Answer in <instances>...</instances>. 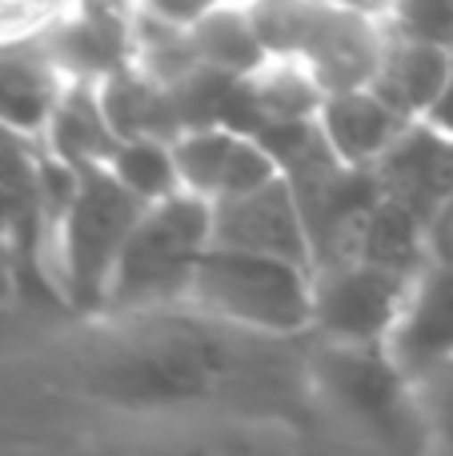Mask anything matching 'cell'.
<instances>
[{"label":"cell","instance_id":"9c48e42d","mask_svg":"<svg viewBox=\"0 0 453 456\" xmlns=\"http://www.w3.org/2000/svg\"><path fill=\"white\" fill-rule=\"evenodd\" d=\"M385 348L409 380L453 356V260L425 256L409 281L406 305L385 337Z\"/></svg>","mask_w":453,"mask_h":456},{"label":"cell","instance_id":"44dd1931","mask_svg":"<svg viewBox=\"0 0 453 456\" xmlns=\"http://www.w3.org/2000/svg\"><path fill=\"white\" fill-rule=\"evenodd\" d=\"M382 24L393 37L425 40L453 53V0H390Z\"/></svg>","mask_w":453,"mask_h":456},{"label":"cell","instance_id":"ffe728a7","mask_svg":"<svg viewBox=\"0 0 453 456\" xmlns=\"http://www.w3.org/2000/svg\"><path fill=\"white\" fill-rule=\"evenodd\" d=\"M409 393H414L417 428H422L438 449L453 452V356L430 364L425 372H417V377L409 380Z\"/></svg>","mask_w":453,"mask_h":456},{"label":"cell","instance_id":"7402d4cb","mask_svg":"<svg viewBox=\"0 0 453 456\" xmlns=\"http://www.w3.org/2000/svg\"><path fill=\"white\" fill-rule=\"evenodd\" d=\"M0 184L40 200V149L37 141L0 125Z\"/></svg>","mask_w":453,"mask_h":456},{"label":"cell","instance_id":"5b68a950","mask_svg":"<svg viewBox=\"0 0 453 456\" xmlns=\"http://www.w3.org/2000/svg\"><path fill=\"white\" fill-rule=\"evenodd\" d=\"M414 273L374 265L361 256L329 260L313 268V321L321 340L342 345H385Z\"/></svg>","mask_w":453,"mask_h":456},{"label":"cell","instance_id":"ba28073f","mask_svg":"<svg viewBox=\"0 0 453 456\" xmlns=\"http://www.w3.org/2000/svg\"><path fill=\"white\" fill-rule=\"evenodd\" d=\"M213 244L269 252V256H285V260H297V265L313 268L309 228H305L293 184L281 173L249 192L217 200L213 205Z\"/></svg>","mask_w":453,"mask_h":456},{"label":"cell","instance_id":"cb8c5ba5","mask_svg":"<svg viewBox=\"0 0 453 456\" xmlns=\"http://www.w3.org/2000/svg\"><path fill=\"white\" fill-rule=\"evenodd\" d=\"M422 120H425V125H433V128H441L446 136H453V61H449L446 80H441L438 96H433V104L425 109Z\"/></svg>","mask_w":453,"mask_h":456},{"label":"cell","instance_id":"277c9868","mask_svg":"<svg viewBox=\"0 0 453 456\" xmlns=\"http://www.w3.org/2000/svg\"><path fill=\"white\" fill-rule=\"evenodd\" d=\"M144 205L149 200H141L128 184H120L109 165L77 168V189L53 221L61 292L77 313L104 308L117 256Z\"/></svg>","mask_w":453,"mask_h":456},{"label":"cell","instance_id":"6da1fadb","mask_svg":"<svg viewBox=\"0 0 453 456\" xmlns=\"http://www.w3.org/2000/svg\"><path fill=\"white\" fill-rule=\"evenodd\" d=\"M213 244V205L193 192L149 200L112 268L101 313H149L189 297L197 260Z\"/></svg>","mask_w":453,"mask_h":456},{"label":"cell","instance_id":"ac0fdd59","mask_svg":"<svg viewBox=\"0 0 453 456\" xmlns=\"http://www.w3.org/2000/svg\"><path fill=\"white\" fill-rule=\"evenodd\" d=\"M109 168L117 173V181L128 184L141 200H161V197L181 192L173 144L157 141V136H125V141L112 149Z\"/></svg>","mask_w":453,"mask_h":456},{"label":"cell","instance_id":"2e32d148","mask_svg":"<svg viewBox=\"0 0 453 456\" xmlns=\"http://www.w3.org/2000/svg\"><path fill=\"white\" fill-rule=\"evenodd\" d=\"M185 48H189L193 64H213V69H229V72H253L269 56L253 28L245 0L241 4L221 0L205 16L185 24Z\"/></svg>","mask_w":453,"mask_h":456},{"label":"cell","instance_id":"9a60e30c","mask_svg":"<svg viewBox=\"0 0 453 456\" xmlns=\"http://www.w3.org/2000/svg\"><path fill=\"white\" fill-rule=\"evenodd\" d=\"M40 48L53 56V64L69 80H93V85H101L109 72L125 69V61H128V32L120 28L112 16L85 12V16L64 20Z\"/></svg>","mask_w":453,"mask_h":456},{"label":"cell","instance_id":"4fadbf2b","mask_svg":"<svg viewBox=\"0 0 453 456\" xmlns=\"http://www.w3.org/2000/svg\"><path fill=\"white\" fill-rule=\"evenodd\" d=\"M449 61H453L449 48L385 32L382 61H377V72H374V80H369V88H374L385 104H393L406 120H422L425 109L433 104V96H438L441 80H446Z\"/></svg>","mask_w":453,"mask_h":456},{"label":"cell","instance_id":"603a6c76","mask_svg":"<svg viewBox=\"0 0 453 456\" xmlns=\"http://www.w3.org/2000/svg\"><path fill=\"white\" fill-rule=\"evenodd\" d=\"M144 12L152 16V20H165V24H193L197 16H205L213 4H221V0H141Z\"/></svg>","mask_w":453,"mask_h":456},{"label":"cell","instance_id":"52a82bcc","mask_svg":"<svg viewBox=\"0 0 453 456\" xmlns=\"http://www.w3.org/2000/svg\"><path fill=\"white\" fill-rule=\"evenodd\" d=\"M169 144H173L181 189L209 200V205H217L225 197H237V192H249L281 173L277 160L269 157V149L253 133H237V128H225V125L185 128Z\"/></svg>","mask_w":453,"mask_h":456},{"label":"cell","instance_id":"8fae6325","mask_svg":"<svg viewBox=\"0 0 453 456\" xmlns=\"http://www.w3.org/2000/svg\"><path fill=\"white\" fill-rule=\"evenodd\" d=\"M64 77L40 45L0 40V125L40 141L64 96Z\"/></svg>","mask_w":453,"mask_h":456},{"label":"cell","instance_id":"d4e9b609","mask_svg":"<svg viewBox=\"0 0 453 456\" xmlns=\"http://www.w3.org/2000/svg\"><path fill=\"white\" fill-rule=\"evenodd\" d=\"M325 4H337V8H353V12H369V16H382L390 0H325Z\"/></svg>","mask_w":453,"mask_h":456},{"label":"cell","instance_id":"3957f363","mask_svg":"<svg viewBox=\"0 0 453 456\" xmlns=\"http://www.w3.org/2000/svg\"><path fill=\"white\" fill-rule=\"evenodd\" d=\"M269 56H293L325 93L369 85L385 48L382 16L325 0H245Z\"/></svg>","mask_w":453,"mask_h":456},{"label":"cell","instance_id":"30bf717a","mask_svg":"<svg viewBox=\"0 0 453 456\" xmlns=\"http://www.w3.org/2000/svg\"><path fill=\"white\" fill-rule=\"evenodd\" d=\"M385 197L414 208L430 228L433 213L453 197V136L425 120H409L401 136L374 160Z\"/></svg>","mask_w":453,"mask_h":456},{"label":"cell","instance_id":"7c38bea8","mask_svg":"<svg viewBox=\"0 0 453 456\" xmlns=\"http://www.w3.org/2000/svg\"><path fill=\"white\" fill-rule=\"evenodd\" d=\"M317 125L325 133L329 149L345 165H374L398 141L409 120L393 104H385L369 85H358L325 93V101L317 109Z\"/></svg>","mask_w":453,"mask_h":456},{"label":"cell","instance_id":"8992f818","mask_svg":"<svg viewBox=\"0 0 453 456\" xmlns=\"http://www.w3.org/2000/svg\"><path fill=\"white\" fill-rule=\"evenodd\" d=\"M317 385L345 417L369 428L417 425L409 377L393 364L385 345L325 340V348L317 353Z\"/></svg>","mask_w":453,"mask_h":456},{"label":"cell","instance_id":"d6986e66","mask_svg":"<svg viewBox=\"0 0 453 456\" xmlns=\"http://www.w3.org/2000/svg\"><path fill=\"white\" fill-rule=\"evenodd\" d=\"M40 216V200L0 184V300L16 297L24 252H29V228Z\"/></svg>","mask_w":453,"mask_h":456},{"label":"cell","instance_id":"7a4b0ae2","mask_svg":"<svg viewBox=\"0 0 453 456\" xmlns=\"http://www.w3.org/2000/svg\"><path fill=\"white\" fill-rule=\"evenodd\" d=\"M185 300L225 324L293 337L313 321V268L269 252L209 244Z\"/></svg>","mask_w":453,"mask_h":456},{"label":"cell","instance_id":"5bb4252c","mask_svg":"<svg viewBox=\"0 0 453 456\" xmlns=\"http://www.w3.org/2000/svg\"><path fill=\"white\" fill-rule=\"evenodd\" d=\"M40 141H45V149L56 160H64L72 168H85V165H109L120 136L109 125V117H104L101 88L93 80H69Z\"/></svg>","mask_w":453,"mask_h":456},{"label":"cell","instance_id":"e0dca14e","mask_svg":"<svg viewBox=\"0 0 453 456\" xmlns=\"http://www.w3.org/2000/svg\"><path fill=\"white\" fill-rule=\"evenodd\" d=\"M353 256L374 260V265L398 268V273H417L430 256V236H425V221L406 208L401 200L385 197L369 208L366 224L358 236V252Z\"/></svg>","mask_w":453,"mask_h":456}]
</instances>
